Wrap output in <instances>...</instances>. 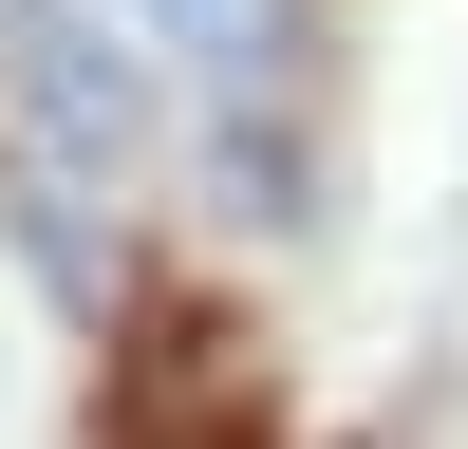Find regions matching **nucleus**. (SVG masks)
I'll return each mask as SVG.
<instances>
[{"label":"nucleus","instance_id":"5","mask_svg":"<svg viewBox=\"0 0 468 449\" xmlns=\"http://www.w3.org/2000/svg\"><path fill=\"white\" fill-rule=\"evenodd\" d=\"M207 187H244V206L282 224V206H300V150H282V131H207Z\"/></svg>","mask_w":468,"mask_h":449},{"label":"nucleus","instance_id":"2","mask_svg":"<svg viewBox=\"0 0 468 449\" xmlns=\"http://www.w3.org/2000/svg\"><path fill=\"white\" fill-rule=\"evenodd\" d=\"M262 412V337L207 318V299H169V318H132V393H112V431H244Z\"/></svg>","mask_w":468,"mask_h":449},{"label":"nucleus","instance_id":"4","mask_svg":"<svg viewBox=\"0 0 468 449\" xmlns=\"http://www.w3.org/2000/svg\"><path fill=\"white\" fill-rule=\"evenodd\" d=\"M0 224H19V262L75 299V318H132V262H112V224H94V206H57V187H0Z\"/></svg>","mask_w":468,"mask_h":449},{"label":"nucleus","instance_id":"3","mask_svg":"<svg viewBox=\"0 0 468 449\" xmlns=\"http://www.w3.org/2000/svg\"><path fill=\"white\" fill-rule=\"evenodd\" d=\"M132 19H169L187 57L262 75V94H282V75H319V19H300V0H132Z\"/></svg>","mask_w":468,"mask_h":449},{"label":"nucleus","instance_id":"1","mask_svg":"<svg viewBox=\"0 0 468 449\" xmlns=\"http://www.w3.org/2000/svg\"><path fill=\"white\" fill-rule=\"evenodd\" d=\"M0 112H19L37 169H132L150 150V75L112 19H75V0H0Z\"/></svg>","mask_w":468,"mask_h":449}]
</instances>
